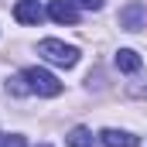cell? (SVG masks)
<instances>
[{"mask_svg": "<svg viewBox=\"0 0 147 147\" xmlns=\"http://www.w3.org/2000/svg\"><path fill=\"white\" fill-rule=\"evenodd\" d=\"M144 24H147V7L140 0H130V3L120 10V28H123V31H140Z\"/></svg>", "mask_w": 147, "mask_h": 147, "instance_id": "cell-3", "label": "cell"}, {"mask_svg": "<svg viewBox=\"0 0 147 147\" xmlns=\"http://www.w3.org/2000/svg\"><path fill=\"white\" fill-rule=\"evenodd\" d=\"M24 79H28V86H31V92L38 96H45V99H51V96H62V82L55 79V75L48 72V69H24Z\"/></svg>", "mask_w": 147, "mask_h": 147, "instance_id": "cell-2", "label": "cell"}, {"mask_svg": "<svg viewBox=\"0 0 147 147\" xmlns=\"http://www.w3.org/2000/svg\"><path fill=\"white\" fill-rule=\"evenodd\" d=\"M41 147H48V144H41Z\"/></svg>", "mask_w": 147, "mask_h": 147, "instance_id": "cell-12", "label": "cell"}, {"mask_svg": "<svg viewBox=\"0 0 147 147\" xmlns=\"http://www.w3.org/2000/svg\"><path fill=\"white\" fill-rule=\"evenodd\" d=\"M0 147H28V144H24V137H21V134H10V137H3V140H0Z\"/></svg>", "mask_w": 147, "mask_h": 147, "instance_id": "cell-10", "label": "cell"}, {"mask_svg": "<svg viewBox=\"0 0 147 147\" xmlns=\"http://www.w3.org/2000/svg\"><path fill=\"white\" fill-rule=\"evenodd\" d=\"M14 17H17L21 24H38V21L45 17V10L38 7V0H21V3L14 7Z\"/></svg>", "mask_w": 147, "mask_h": 147, "instance_id": "cell-6", "label": "cell"}, {"mask_svg": "<svg viewBox=\"0 0 147 147\" xmlns=\"http://www.w3.org/2000/svg\"><path fill=\"white\" fill-rule=\"evenodd\" d=\"M99 144L103 147H140V137H134L127 130H116V127H106L99 134Z\"/></svg>", "mask_w": 147, "mask_h": 147, "instance_id": "cell-5", "label": "cell"}, {"mask_svg": "<svg viewBox=\"0 0 147 147\" xmlns=\"http://www.w3.org/2000/svg\"><path fill=\"white\" fill-rule=\"evenodd\" d=\"M116 69L120 72H140V55L134 48H120L116 51Z\"/></svg>", "mask_w": 147, "mask_h": 147, "instance_id": "cell-7", "label": "cell"}, {"mask_svg": "<svg viewBox=\"0 0 147 147\" xmlns=\"http://www.w3.org/2000/svg\"><path fill=\"white\" fill-rule=\"evenodd\" d=\"M7 92H14V96H28V92H31V86H28L24 72H21V75H10V79H7Z\"/></svg>", "mask_w": 147, "mask_h": 147, "instance_id": "cell-9", "label": "cell"}, {"mask_svg": "<svg viewBox=\"0 0 147 147\" xmlns=\"http://www.w3.org/2000/svg\"><path fill=\"white\" fill-rule=\"evenodd\" d=\"M0 140H3V137H0Z\"/></svg>", "mask_w": 147, "mask_h": 147, "instance_id": "cell-13", "label": "cell"}, {"mask_svg": "<svg viewBox=\"0 0 147 147\" xmlns=\"http://www.w3.org/2000/svg\"><path fill=\"white\" fill-rule=\"evenodd\" d=\"M38 55H41L45 62H51V65H62V69H72L75 62H79V48L58 41V38H45V41L38 45Z\"/></svg>", "mask_w": 147, "mask_h": 147, "instance_id": "cell-1", "label": "cell"}, {"mask_svg": "<svg viewBox=\"0 0 147 147\" xmlns=\"http://www.w3.org/2000/svg\"><path fill=\"white\" fill-rule=\"evenodd\" d=\"M75 7H86V10H99L103 7V0H72Z\"/></svg>", "mask_w": 147, "mask_h": 147, "instance_id": "cell-11", "label": "cell"}, {"mask_svg": "<svg viewBox=\"0 0 147 147\" xmlns=\"http://www.w3.org/2000/svg\"><path fill=\"white\" fill-rule=\"evenodd\" d=\"M65 144L69 147H92V130L89 127H72L69 137H65Z\"/></svg>", "mask_w": 147, "mask_h": 147, "instance_id": "cell-8", "label": "cell"}, {"mask_svg": "<svg viewBox=\"0 0 147 147\" xmlns=\"http://www.w3.org/2000/svg\"><path fill=\"white\" fill-rule=\"evenodd\" d=\"M48 17L58 24H79V10L72 0H48Z\"/></svg>", "mask_w": 147, "mask_h": 147, "instance_id": "cell-4", "label": "cell"}]
</instances>
